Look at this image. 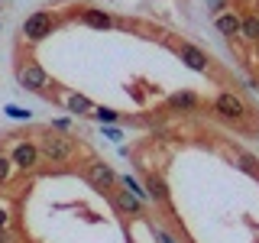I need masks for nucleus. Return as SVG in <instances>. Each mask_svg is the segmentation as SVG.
<instances>
[{
    "mask_svg": "<svg viewBox=\"0 0 259 243\" xmlns=\"http://www.w3.org/2000/svg\"><path fill=\"white\" fill-rule=\"evenodd\" d=\"M39 159L52 162V166H62V162H68L71 156L78 152V143L71 140V136H62V133H49L39 140Z\"/></svg>",
    "mask_w": 259,
    "mask_h": 243,
    "instance_id": "nucleus-1",
    "label": "nucleus"
},
{
    "mask_svg": "<svg viewBox=\"0 0 259 243\" xmlns=\"http://www.w3.org/2000/svg\"><path fill=\"white\" fill-rule=\"evenodd\" d=\"M214 110L221 113L224 120H243V117H249V107H246V101H243L240 94H233V91H221L214 97Z\"/></svg>",
    "mask_w": 259,
    "mask_h": 243,
    "instance_id": "nucleus-2",
    "label": "nucleus"
},
{
    "mask_svg": "<svg viewBox=\"0 0 259 243\" xmlns=\"http://www.w3.org/2000/svg\"><path fill=\"white\" fill-rule=\"evenodd\" d=\"M52 29H55V20H52V13H46V10H36L23 20V36H26L29 43H39V39L52 36Z\"/></svg>",
    "mask_w": 259,
    "mask_h": 243,
    "instance_id": "nucleus-3",
    "label": "nucleus"
},
{
    "mask_svg": "<svg viewBox=\"0 0 259 243\" xmlns=\"http://www.w3.org/2000/svg\"><path fill=\"white\" fill-rule=\"evenodd\" d=\"M84 178L94 185L97 191H113L117 188V172H113L107 162H101V159H94V162L84 166Z\"/></svg>",
    "mask_w": 259,
    "mask_h": 243,
    "instance_id": "nucleus-4",
    "label": "nucleus"
},
{
    "mask_svg": "<svg viewBox=\"0 0 259 243\" xmlns=\"http://www.w3.org/2000/svg\"><path fill=\"white\" fill-rule=\"evenodd\" d=\"M16 81H20L26 91H36V94H42L46 88H49V75H46V68L39 62L20 65V68H16Z\"/></svg>",
    "mask_w": 259,
    "mask_h": 243,
    "instance_id": "nucleus-5",
    "label": "nucleus"
},
{
    "mask_svg": "<svg viewBox=\"0 0 259 243\" xmlns=\"http://www.w3.org/2000/svg\"><path fill=\"white\" fill-rule=\"evenodd\" d=\"M7 156H10V162H13V169H20V172H29V169H36L39 166V149L32 143H16L10 152H7Z\"/></svg>",
    "mask_w": 259,
    "mask_h": 243,
    "instance_id": "nucleus-6",
    "label": "nucleus"
},
{
    "mask_svg": "<svg viewBox=\"0 0 259 243\" xmlns=\"http://www.w3.org/2000/svg\"><path fill=\"white\" fill-rule=\"evenodd\" d=\"M175 52H178V59L188 65V68H194V71H210L207 55L201 52L198 46H191V43H178V46H175Z\"/></svg>",
    "mask_w": 259,
    "mask_h": 243,
    "instance_id": "nucleus-7",
    "label": "nucleus"
},
{
    "mask_svg": "<svg viewBox=\"0 0 259 243\" xmlns=\"http://www.w3.org/2000/svg\"><path fill=\"white\" fill-rule=\"evenodd\" d=\"M113 208L123 211V214H130V217H143V201L136 198V194H130L126 188L123 191H113Z\"/></svg>",
    "mask_w": 259,
    "mask_h": 243,
    "instance_id": "nucleus-8",
    "label": "nucleus"
},
{
    "mask_svg": "<svg viewBox=\"0 0 259 243\" xmlns=\"http://www.w3.org/2000/svg\"><path fill=\"white\" fill-rule=\"evenodd\" d=\"M146 191H149L152 201L168 205V185H165V178H162L159 172H149V175H146Z\"/></svg>",
    "mask_w": 259,
    "mask_h": 243,
    "instance_id": "nucleus-9",
    "label": "nucleus"
},
{
    "mask_svg": "<svg viewBox=\"0 0 259 243\" xmlns=\"http://www.w3.org/2000/svg\"><path fill=\"white\" fill-rule=\"evenodd\" d=\"M240 39H246V43H259V13L240 16Z\"/></svg>",
    "mask_w": 259,
    "mask_h": 243,
    "instance_id": "nucleus-10",
    "label": "nucleus"
},
{
    "mask_svg": "<svg viewBox=\"0 0 259 243\" xmlns=\"http://www.w3.org/2000/svg\"><path fill=\"white\" fill-rule=\"evenodd\" d=\"M214 26L221 29L224 36H240V16L233 13V10H227V13H217Z\"/></svg>",
    "mask_w": 259,
    "mask_h": 243,
    "instance_id": "nucleus-11",
    "label": "nucleus"
},
{
    "mask_svg": "<svg viewBox=\"0 0 259 243\" xmlns=\"http://www.w3.org/2000/svg\"><path fill=\"white\" fill-rule=\"evenodd\" d=\"M81 23H88L91 29H110L113 26L110 13H104V10H84L81 13Z\"/></svg>",
    "mask_w": 259,
    "mask_h": 243,
    "instance_id": "nucleus-12",
    "label": "nucleus"
},
{
    "mask_svg": "<svg viewBox=\"0 0 259 243\" xmlns=\"http://www.w3.org/2000/svg\"><path fill=\"white\" fill-rule=\"evenodd\" d=\"M165 104H168L172 110H194L201 101H198V94H191V91H182V94H172Z\"/></svg>",
    "mask_w": 259,
    "mask_h": 243,
    "instance_id": "nucleus-13",
    "label": "nucleus"
},
{
    "mask_svg": "<svg viewBox=\"0 0 259 243\" xmlns=\"http://www.w3.org/2000/svg\"><path fill=\"white\" fill-rule=\"evenodd\" d=\"M65 107H68L71 113H91L94 104L88 101V97H81V94H65Z\"/></svg>",
    "mask_w": 259,
    "mask_h": 243,
    "instance_id": "nucleus-14",
    "label": "nucleus"
},
{
    "mask_svg": "<svg viewBox=\"0 0 259 243\" xmlns=\"http://www.w3.org/2000/svg\"><path fill=\"white\" fill-rule=\"evenodd\" d=\"M10 175H13V162H10V156H7L4 149H0V185L10 182Z\"/></svg>",
    "mask_w": 259,
    "mask_h": 243,
    "instance_id": "nucleus-15",
    "label": "nucleus"
},
{
    "mask_svg": "<svg viewBox=\"0 0 259 243\" xmlns=\"http://www.w3.org/2000/svg\"><path fill=\"white\" fill-rule=\"evenodd\" d=\"M91 117H94V120H101V124H110V120H117V117H120V113H117V110H110V107H94V110H91Z\"/></svg>",
    "mask_w": 259,
    "mask_h": 243,
    "instance_id": "nucleus-16",
    "label": "nucleus"
},
{
    "mask_svg": "<svg viewBox=\"0 0 259 243\" xmlns=\"http://www.w3.org/2000/svg\"><path fill=\"white\" fill-rule=\"evenodd\" d=\"M240 162H243V169H246L249 175H259V162L253 156H246V152H240Z\"/></svg>",
    "mask_w": 259,
    "mask_h": 243,
    "instance_id": "nucleus-17",
    "label": "nucleus"
},
{
    "mask_svg": "<svg viewBox=\"0 0 259 243\" xmlns=\"http://www.w3.org/2000/svg\"><path fill=\"white\" fill-rule=\"evenodd\" d=\"M7 113H10V117H16V120H26V117H29V110H20V107H7Z\"/></svg>",
    "mask_w": 259,
    "mask_h": 243,
    "instance_id": "nucleus-18",
    "label": "nucleus"
},
{
    "mask_svg": "<svg viewBox=\"0 0 259 243\" xmlns=\"http://www.w3.org/2000/svg\"><path fill=\"white\" fill-rule=\"evenodd\" d=\"M152 230H156V240H159V243H175V240H172V237H168V233H165V230H162V227H152Z\"/></svg>",
    "mask_w": 259,
    "mask_h": 243,
    "instance_id": "nucleus-19",
    "label": "nucleus"
},
{
    "mask_svg": "<svg viewBox=\"0 0 259 243\" xmlns=\"http://www.w3.org/2000/svg\"><path fill=\"white\" fill-rule=\"evenodd\" d=\"M7 224H10V211L0 208V230H7Z\"/></svg>",
    "mask_w": 259,
    "mask_h": 243,
    "instance_id": "nucleus-20",
    "label": "nucleus"
},
{
    "mask_svg": "<svg viewBox=\"0 0 259 243\" xmlns=\"http://www.w3.org/2000/svg\"><path fill=\"white\" fill-rule=\"evenodd\" d=\"M0 243H16V240H13L10 230H0Z\"/></svg>",
    "mask_w": 259,
    "mask_h": 243,
    "instance_id": "nucleus-21",
    "label": "nucleus"
},
{
    "mask_svg": "<svg viewBox=\"0 0 259 243\" xmlns=\"http://www.w3.org/2000/svg\"><path fill=\"white\" fill-rule=\"evenodd\" d=\"M207 4L214 7V10H221V7H224V0H207Z\"/></svg>",
    "mask_w": 259,
    "mask_h": 243,
    "instance_id": "nucleus-22",
    "label": "nucleus"
},
{
    "mask_svg": "<svg viewBox=\"0 0 259 243\" xmlns=\"http://www.w3.org/2000/svg\"><path fill=\"white\" fill-rule=\"evenodd\" d=\"M256 52H259V43H256Z\"/></svg>",
    "mask_w": 259,
    "mask_h": 243,
    "instance_id": "nucleus-23",
    "label": "nucleus"
}]
</instances>
